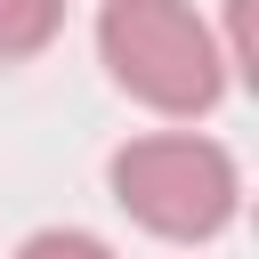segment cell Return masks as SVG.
Wrapping results in <instances>:
<instances>
[{"label": "cell", "mask_w": 259, "mask_h": 259, "mask_svg": "<svg viewBox=\"0 0 259 259\" xmlns=\"http://www.w3.org/2000/svg\"><path fill=\"white\" fill-rule=\"evenodd\" d=\"M97 49L105 73L154 113H210L227 97V57L186 0H105Z\"/></svg>", "instance_id": "1"}, {"label": "cell", "mask_w": 259, "mask_h": 259, "mask_svg": "<svg viewBox=\"0 0 259 259\" xmlns=\"http://www.w3.org/2000/svg\"><path fill=\"white\" fill-rule=\"evenodd\" d=\"M65 24V0H0V65H24L57 40Z\"/></svg>", "instance_id": "3"}, {"label": "cell", "mask_w": 259, "mask_h": 259, "mask_svg": "<svg viewBox=\"0 0 259 259\" xmlns=\"http://www.w3.org/2000/svg\"><path fill=\"white\" fill-rule=\"evenodd\" d=\"M105 178H113V202L146 235H162V243H210L235 219V202H243V178H235L227 146L219 138H194V130L130 138Z\"/></svg>", "instance_id": "2"}, {"label": "cell", "mask_w": 259, "mask_h": 259, "mask_svg": "<svg viewBox=\"0 0 259 259\" xmlns=\"http://www.w3.org/2000/svg\"><path fill=\"white\" fill-rule=\"evenodd\" d=\"M16 259H113V251L97 235H81V227H40V235H24Z\"/></svg>", "instance_id": "4"}]
</instances>
